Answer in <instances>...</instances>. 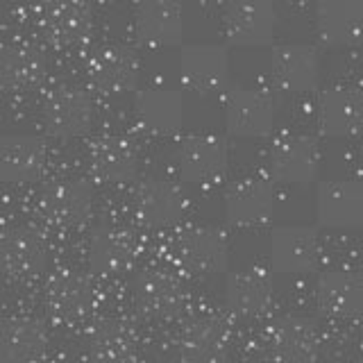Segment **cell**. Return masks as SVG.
Masks as SVG:
<instances>
[{"instance_id":"1","label":"cell","mask_w":363,"mask_h":363,"mask_svg":"<svg viewBox=\"0 0 363 363\" xmlns=\"http://www.w3.org/2000/svg\"><path fill=\"white\" fill-rule=\"evenodd\" d=\"M170 255H173V266L184 275L211 277L225 272L230 261V243L220 227L191 225L175 236Z\"/></svg>"},{"instance_id":"2","label":"cell","mask_w":363,"mask_h":363,"mask_svg":"<svg viewBox=\"0 0 363 363\" xmlns=\"http://www.w3.org/2000/svg\"><path fill=\"white\" fill-rule=\"evenodd\" d=\"M225 128L241 139H261L275 130L277 100L266 86L238 84L227 89L223 98Z\"/></svg>"},{"instance_id":"3","label":"cell","mask_w":363,"mask_h":363,"mask_svg":"<svg viewBox=\"0 0 363 363\" xmlns=\"http://www.w3.org/2000/svg\"><path fill=\"white\" fill-rule=\"evenodd\" d=\"M100 302L102 293L96 277L77 270L60 272L52 277L48 291H45V306H48L52 320L66 327L91 320V315L100 309Z\"/></svg>"},{"instance_id":"4","label":"cell","mask_w":363,"mask_h":363,"mask_svg":"<svg viewBox=\"0 0 363 363\" xmlns=\"http://www.w3.org/2000/svg\"><path fill=\"white\" fill-rule=\"evenodd\" d=\"M320 159V147H318L313 136L293 130L279 132L272 139L266 155L268 175L279 184L300 186L318 175Z\"/></svg>"},{"instance_id":"5","label":"cell","mask_w":363,"mask_h":363,"mask_svg":"<svg viewBox=\"0 0 363 363\" xmlns=\"http://www.w3.org/2000/svg\"><path fill=\"white\" fill-rule=\"evenodd\" d=\"M175 162L182 177L196 186H216L227 175V141L213 132H193L179 141Z\"/></svg>"},{"instance_id":"6","label":"cell","mask_w":363,"mask_h":363,"mask_svg":"<svg viewBox=\"0 0 363 363\" xmlns=\"http://www.w3.org/2000/svg\"><path fill=\"white\" fill-rule=\"evenodd\" d=\"M134 213L150 230H173L189 213L186 193L173 179L150 177L134 191Z\"/></svg>"},{"instance_id":"7","label":"cell","mask_w":363,"mask_h":363,"mask_svg":"<svg viewBox=\"0 0 363 363\" xmlns=\"http://www.w3.org/2000/svg\"><path fill=\"white\" fill-rule=\"evenodd\" d=\"M134 118L147 134L173 136L184 123V98L173 84L155 79L136 91Z\"/></svg>"},{"instance_id":"8","label":"cell","mask_w":363,"mask_h":363,"mask_svg":"<svg viewBox=\"0 0 363 363\" xmlns=\"http://www.w3.org/2000/svg\"><path fill=\"white\" fill-rule=\"evenodd\" d=\"M179 77L200 96L225 91L230 79V55L220 43H186L179 50Z\"/></svg>"},{"instance_id":"9","label":"cell","mask_w":363,"mask_h":363,"mask_svg":"<svg viewBox=\"0 0 363 363\" xmlns=\"http://www.w3.org/2000/svg\"><path fill=\"white\" fill-rule=\"evenodd\" d=\"M41 218L60 230H73L94 213V191L82 179L64 177L45 186L39 198Z\"/></svg>"},{"instance_id":"10","label":"cell","mask_w":363,"mask_h":363,"mask_svg":"<svg viewBox=\"0 0 363 363\" xmlns=\"http://www.w3.org/2000/svg\"><path fill=\"white\" fill-rule=\"evenodd\" d=\"M141 75V62L132 48L102 45L86 64V79L102 96H123L136 89Z\"/></svg>"},{"instance_id":"11","label":"cell","mask_w":363,"mask_h":363,"mask_svg":"<svg viewBox=\"0 0 363 363\" xmlns=\"http://www.w3.org/2000/svg\"><path fill=\"white\" fill-rule=\"evenodd\" d=\"M275 200L277 193L270 175L241 177L225 193V218L236 227H259L275 213Z\"/></svg>"},{"instance_id":"12","label":"cell","mask_w":363,"mask_h":363,"mask_svg":"<svg viewBox=\"0 0 363 363\" xmlns=\"http://www.w3.org/2000/svg\"><path fill=\"white\" fill-rule=\"evenodd\" d=\"M320 259V238L309 225H279L270 234V264L281 275H306Z\"/></svg>"},{"instance_id":"13","label":"cell","mask_w":363,"mask_h":363,"mask_svg":"<svg viewBox=\"0 0 363 363\" xmlns=\"http://www.w3.org/2000/svg\"><path fill=\"white\" fill-rule=\"evenodd\" d=\"M315 218L327 230H354L363 225V184L359 179L334 177L315 191Z\"/></svg>"},{"instance_id":"14","label":"cell","mask_w":363,"mask_h":363,"mask_svg":"<svg viewBox=\"0 0 363 363\" xmlns=\"http://www.w3.org/2000/svg\"><path fill=\"white\" fill-rule=\"evenodd\" d=\"M96 118L94 100L82 89L62 86L43 100L41 121L43 128L60 139H73L91 130Z\"/></svg>"},{"instance_id":"15","label":"cell","mask_w":363,"mask_h":363,"mask_svg":"<svg viewBox=\"0 0 363 363\" xmlns=\"http://www.w3.org/2000/svg\"><path fill=\"white\" fill-rule=\"evenodd\" d=\"M3 272L9 281H34L48 266V243L32 227L14 225L3 236Z\"/></svg>"},{"instance_id":"16","label":"cell","mask_w":363,"mask_h":363,"mask_svg":"<svg viewBox=\"0 0 363 363\" xmlns=\"http://www.w3.org/2000/svg\"><path fill=\"white\" fill-rule=\"evenodd\" d=\"M277 11L270 0H232L225 9L223 30L230 43L247 45H266L275 37Z\"/></svg>"},{"instance_id":"17","label":"cell","mask_w":363,"mask_h":363,"mask_svg":"<svg viewBox=\"0 0 363 363\" xmlns=\"http://www.w3.org/2000/svg\"><path fill=\"white\" fill-rule=\"evenodd\" d=\"M270 75L272 82L286 94H309L320 77V57L309 43H281L272 48Z\"/></svg>"},{"instance_id":"18","label":"cell","mask_w":363,"mask_h":363,"mask_svg":"<svg viewBox=\"0 0 363 363\" xmlns=\"http://www.w3.org/2000/svg\"><path fill=\"white\" fill-rule=\"evenodd\" d=\"M232 347V332L218 315H193L179 329L175 350L184 361H218Z\"/></svg>"},{"instance_id":"19","label":"cell","mask_w":363,"mask_h":363,"mask_svg":"<svg viewBox=\"0 0 363 363\" xmlns=\"http://www.w3.org/2000/svg\"><path fill=\"white\" fill-rule=\"evenodd\" d=\"M134 37L152 50L182 43L184 11L175 0H143L134 11Z\"/></svg>"},{"instance_id":"20","label":"cell","mask_w":363,"mask_h":363,"mask_svg":"<svg viewBox=\"0 0 363 363\" xmlns=\"http://www.w3.org/2000/svg\"><path fill=\"white\" fill-rule=\"evenodd\" d=\"M315 125L332 139L357 134L363 128V96L345 84L327 86L315 100Z\"/></svg>"},{"instance_id":"21","label":"cell","mask_w":363,"mask_h":363,"mask_svg":"<svg viewBox=\"0 0 363 363\" xmlns=\"http://www.w3.org/2000/svg\"><path fill=\"white\" fill-rule=\"evenodd\" d=\"M189 298L179 268H152L136 284V304L152 318H170L184 309Z\"/></svg>"},{"instance_id":"22","label":"cell","mask_w":363,"mask_h":363,"mask_svg":"<svg viewBox=\"0 0 363 363\" xmlns=\"http://www.w3.org/2000/svg\"><path fill=\"white\" fill-rule=\"evenodd\" d=\"M141 243L134 232L125 227H100L89 238V264L96 275L116 277L132 270L139 259Z\"/></svg>"},{"instance_id":"23","label":"cell","mask_w":363,"mask_h":363,"mask_svg":"<svg viewBox=\"0 0 363 363\" xmlns=\"http://www.w3.org/2000/svg\"><path fill=\"white\" fill-rule=\"evenodd\" d=\"M266 354L277 361H311L320 357L323 338L318 327L298 315L279 318L266 332Z\"/></svg>"},{"instance_id":"24","label":"cell","mask_w":363,"mask_h":363,"mask_svg":"<svg viewBox=\"0 0 363 363\" xmlns=\"http://www.w3.org/2000/svg\"><path fill=\"white\" fill-rule=\"evenodd\" d=\"M315 302L323 313L338 318V320H350L359 315L363 309L361 275L345 266L327 268L315 281Z\"/></svg>"},{"instance_id":"25","label":"cell","mask_w":363,"mask_h":363,"mask_svg":"<svg viewBox=\"0 0 363 363\" xmlns=\"http://www.w3.org/2000/svg\"><path fill=\"white\" fill-rule=\"evenodd\" d=\"M275 302V286L266 270L241 268L227 275L225 281V304L238 318L266 315Z\"/></svg>"},{"instance_id":"26","label":"cell","mask_w":363,"mask_h":363,"mask_svg":"<svg viewBox=\"0 0 363 363\" xmlns=\"http://www.w3.org/2000/svg\"><path fill=\"white\" fill-rule=\"evenodd\" d=\"M41 28L43 37L57 48H77L94 30V16L84 0H48Z\"/></svg>"},{"instance_id":"27","label":"cell","mask_w":363,"mask_h":363,"mask_svg":"<svg viewBox=\"0 0 363 363\" xmlns=\"http://www.w3.org/2000/svg\"><path fill=\"white\" fill-rule=\"evenodd\" d=\"M48 150L34 134H3L0 139V177L5 184H30L39 179Z\"/></svg>"},{"instance_id":"28","label":"cell","mask_w":363,"mask_h":363,"mask_svg":"<svg viewBox=\"0 0 363 363\" xmlns=\"http://www.w3.org/2000/svg\"><path fill=\"white\" fill-rule=\"evenodd\" d=\"M136 166H139L136 150L125 136L105 134L89 147V170L100 184H128L136 175Z\"/></svg>"},{"instance_id":"29","label":"cell","mask_w":363,"mask_h":363,"mask_svg":"<svg viewBox=\"0 0 363 363\" xmlns=\"http://www.w3.org/2000/svg\"><path fill=\"white\" fill-rule=\"evenodd\" d=\"M315 34L325 45L347 48L363 37L361 0H320L315 7Z\"/></svg>"},{"instance_id":"30","label":"cell","mask_w":363,"mask_h":363,"mask_svg":"<svg viewBox=\"0 0 363 363\" xmlns=\"http://www.w3.org/2000/svg\"><path fill=\"white\" fill-rule=\"evenodd\" d=\"M45 77L43 55L34 45L11 41L0 55V82L7 94H30L39 89Z\"/></svg>"},{"instance_id":"31","label":"cell","mask_w":363,"mask_h":363,"mask_svg":"<svg viewBox=\"0 0 363 363\" xmlns=\"http://www.w3.org/2000/svg\"><path fill=\"white\" fill-rule=\"evenodd\" d=\"M48 347L45 327L28 315H14L5 320L0 332V361L32 363L39 361Z\"/></svg>"},{"instance_id":"32","label":"cell","mask_w":363,"mask_h":363,"mask_svg":"<svg viewBox=\"0 0 363 363\" xmlns=\"http://www.w3.org/2000/svg\"><path fill=\"white\" fill-rule=\"evenodd\" d=\"M89 357L98 361H130L139 352L136 332L123 320L100 323L86 340Z\"/></svg>"},{"instance_id":"33","label":"cell","mask_w":363,"mask_h":363,"mask_svg":"<svg viewBox=\"0 0 363 363\" xmlns=\"http://www.w3.org/2000/svg\"><path fill=\"white\" fill-rule=\"evenodd\" d=\"M357 168H359V175L363 179V143L359 145V150H357Z\"/></svg>"},{"instance_id":"34","label":"cell","mask_w":363,"mask_h":363,"mask_svg":"<svg viewBox=\"0 0 363 363\" xmlns=\"http://www.w3.org/2000/svg\"><path fill=\"white\" fill-rule=\"evenodd\" d=\"M193 3H200V5H211V3H218V0H193Z\"/></svg>"},{"instance_id":"35","label":"cell","mask_w":363,"mask_h":363,"mask_svg":"<svg viewBox=\"0 0 363 363\" xmlns=\"http://www.w3.org/2000/svg\"><path fill=\"white\" fill-rule=\"evenodd\" d=\"M359 257H361V264H363V238H361V245H359Z\"/></svg>"},{"instance_id":"36","label":"cell","mask_w":363,"mask_h":363,"mask_svg":"<svg viewBox=\"0 0 363 363\" xmlns=\"http://www.w3.org/2000/svg\"><path fill=\"white\" fill-rule=\"evenodd\" d=\"M359 75H361V82H363V60H361V64H359Z\"/></svg>"},{"instance_id":"37","label":"cell","mask_w":363,"mask_h":363,"mask_svg":"<svg viewBox=\"0 0 363 363\" xmlns=\"http://www.w3.org/2000/svg\"><path fill=\"white\" fill-rule=\"evenodd\" d=\"M359 350H361V357H363V334H361V343H359Z\"/></svg>"},{"instance_id":"38","label":"cell","mask_w":363,"mask_h":363,"mask_svg":"<svg viewBox=\"0 0 363 363\" xmlns=\"http://www.w3.org/2000/svg\"><path fill=\"white\" fill-rule=\"evenodd\" d=\"M11 3H28V0H11Z\"/></svg>"},{"instance_id":"39","label":"cell","mask_w":363,"mask_h":363,"mask_svg":"<svg viewBox=\"0 0 363 363\" xmlns=\"http://www.w3.org/2000/svg\"><path fill=\"white\" fill-rule=\"evenodd\" d=\"M286 3H302V0H286Z\"/></svg>"},{"instance_id":"40","label":"cell","mask_w":363,"mask_h":363,"mask_svg":"<svg viewBox=\"0 0 363 363\" xmlns=\"http://www.w3.org/2000/svg\"><path fill=\"white\" fill-rule=\"evenodd\" d=\"M107 3H116V0H107Z\"/></svg>"}]
</instances>
